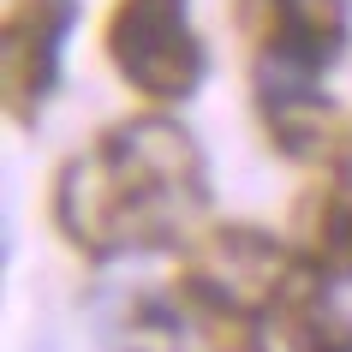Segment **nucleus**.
Returning a JSON list of instances; mask_svg holds the SVG:
<instances>
[{
    "label": "nucleus",
    "mask_w": 352,
    "mask_h": 352,
    "mask_svg": "<svg viewBox=\"0 0 352 352\" xmlns=\"http://www.w3.org/2000/svg\"><path fill=\"white\" fill-rule=\"evenodd\" d=\"M329 173H340V179H352V120L340 126V144H334V155H329Z\"/></svg>",
    "instance_id": "10"
},
{
    "label": "nucleus",
    "mask_w": 352,
    "mask_h": 352,
    "mask_svg": "<svg viewBox=\"0 0 352 352\" xmlns=\"http://www.w3.org/2000/svg\"><path fill=\"white\" fill-rule=\"evenodd\" d=\"M78 19V0H12L0 19V102L12 126H36L48 96L60 84L66 30Z\"/></svg>",
    "instance_id": "4"
},
{
    "label": "nucleus",
    "mask_w": 352,
    "mask_h": 352,
    "mask_svg": "<svg viewBox=\"0 0 352 352\" xmlns=\"http://www.w3.org/2000/svg\"><path fill=\"white\" fill-rule=\"evenodd\" d=\"M108 60L138 96L186 102L204 84V42L191 30L186 0H113L108 12Z\"/></svg>",
    "instance_id": "3"
},
{
    "label": "nucleus",
    "mask_w": 352,
    "mask_h": 352,
    "mask_svg": "<svg viewBox=\"0 0 352 352\" xmlns=\"http://www.w3.org/2000/svg\"><path fill=\"white\" fill-rule=\"evenodd\" d=\"M287 352H352V322L329 305V275H311L275 316Z\"/></svg>",
    "instance_id": "8"
},
{
    "label": "nucleus",
    "mask_w": 352,
    "mask_h": 352,
    "mask_svg": "<svg viewBox=\"0 0 352 352\" xmlns=\"http://www.w3.org/2000/svg\"><path fill=\"white\" fill-rule=\"evenodd\" d=\"M257 120L269 131L275 155H287V162H329L334 144H340L334 108L311 90V78H293V72H263Z\"/></svg>",
    "instance_id": "6"
},
{
    "label": "nucleus",
    "mask_w": 352,
    "mask_h": 352,
    "mask_svg": "<svg viewBox=\"0 0 352 352\" xmlns=\"http://www.w3.org/2000/svg\"><path fill=\"white\" fill-rule=\"evenodd\" d=\"M305 257L329 280H352V179L329 173V186H316L298 209Z\"/></svg>",
    "instance_id": "7"
},
{
    "label": "nucleus",
    "mask_w": 352,
    "mask_h": 352,
    "mask_svg": "<svg viewBox=\"0 0 352 352\" xmlns=\"http://www.w3.org/2000/svg\"><path fill=\"white\" fill-rule=\"evenodd\" d=\"M108 352H186V311L167 298H131L108 329Z\"/></svg>",
    "instance_id": "9"
},
{
    "label": "nucleus",
    "mask_w": 352,
    "mask_h": 352,
    "mask_svg": "<svg viewBox=\"0 0 352 352\" xmlns=\"http://www.w3.org/2000/svg\"><path fill=\"white\" fill-rule=\"evenodd\" d=\"M215 352H263V346H257V334H251V329H239L233 340H221Z\"/></svg>",
    "instance_id": "11"
},
{
    "label": "nucleus",
    "mask_w": 352,
    "mask_h": 352,
    "mask_svg": "<svg viewBox=\"0 0 352 352\" xmlns=\"http://www.w3.org/2000/svg\"><path fill=\"white\" fill-rule=\"evenodd\" d=\"M239 30L269 72L316 78L346 48V0H239Z\"/></svg>",
    "instance_id": "5"
},
{
    "label": "nucleus",
    "mask_w": 352,
    "mask_h": 352,
    "mask_svg": "<svg viewBox=\"0 0 352 352\" xmlns=\"http://www.w3.org/2000/svg\"><path fill=\"white\" fill-rule=\"evenodd\" d=\"M311 275H322V269L305 251H293L287 239H275L269 227L221 221L186 245L179 275H173V305L191 322H209V329L233 334V329L275 322L280 305Z\"/></svg>",
    "instance_id": "2"
},
{
    "label": "nucleus",
    "mask_w": 352,
    "mask_h": 352,
    "mask_svg": "<svg viewBox=\"0 0 352 352\" xmlns=\"http://www.w3.org/2000/svg\"><path fill=\"white\" fill-rule=\"evenodd\" d=\"M209 209V162L186 126L162 113L120 120L54 173V233L90 263L155 257L197 239Z\"/></svg>",
    "instance_id": "1"
}]
</instances>
